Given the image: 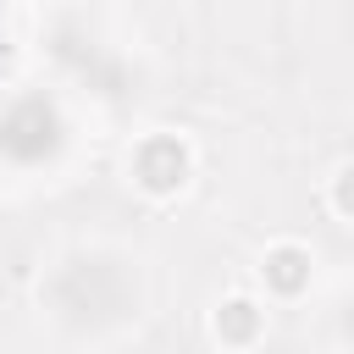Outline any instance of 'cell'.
<instances>
[{
    "instance_id": "1",
    "label": "cell",
    "mask_w": 354,
    "mask_h": 354,
    "mask_svg": "<svg viewBox=\"0 0 354 354\" xmlns=\"http://www.w3.org/2000/svg\"><path fill=\"white\" fill-rule=\"evenodd\" d=\"M194 177V149L177 138V133H149L138 149H133V183L155 199H171L183 194Z\"/></svg>"
},
{
    "instance_id": "2",
    "label": "cell",
    "mask_w": 354,
    "mask_h": 354,
    "mask_svg": "<svg viewBox=\"0 0 354 354\" xmlns=\"http://www.w3.org/2000/svg\"><path fill=\"white\" fill-rule=\"evenodd\" d=\"M260 277H266V288L277 299H299L310 288V277H315V260H310L304 243H271L266 260H260Z\"/></svg>"
},
{
    "instance_id": "3",
    "label": "cell",
    "mask_w": 354,
    "mask_h": 354,
    "mask_svg": "<svg viewBox=\"0 0 354 354\" xmlns=\"http://www.w3.org/2000/svg\"><path fill=\"white\" fill-rule=\"evenodd\" d=\"M260 332H266V304H254L249 293L221 299V310H216V337H221L227 348H249V343H260Z\"/></svg>"
},
{
    "instance_id": "4",
    "label": "cell",
    "mask_w": 354,
    "mask_h": 354,
    "mask_svg": "<svg viewBox=\"0 0 354 354\" xmlns=\"http://www.w3.org/2000/svg\"><path fill=\"white\" fill-rule=\"evenodd\" d=\"M348 177H354L348 166H337V177H332V210H337L343 221H348Z\"/></svg>"
}]
</instances>
